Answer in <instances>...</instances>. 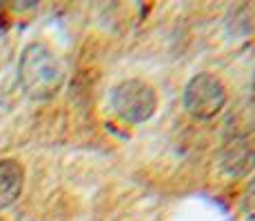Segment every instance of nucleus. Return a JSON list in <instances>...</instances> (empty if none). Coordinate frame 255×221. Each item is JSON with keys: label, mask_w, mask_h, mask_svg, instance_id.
Returning a JSON list of instances; mask_svg holds the SVG:
<instances>
[{"label": "nucleus", "mask_w": 255, "mask_h": 221, "mask_svg": "<svg viewBox=\"0 0 255 221\" xmlns=\"http://www.w3.org/2000/svg\"><path fill=\"white\" fill-rule=\"evenodd\" d=\"M18 82L29 100H51L65 84V69L60 58L47 44L31 42L22 49L18 60Z\"/></svg>", "instance_id": "f257e3e1"}, {"label": "nucleus", "mask_w": 255, "mask_h": 221, "mask_svg": "<svg viewBox=\"0 0 255 221\" xmlns=\"http://www.w3.org/2000/svg\"><path fill=\"white\" fill-rule=\"evenodd\" d=\"M111 109L129 124H144L158 111V93L146 82L129 77L111 88Z\"/></svg>", "instance_id": "f03ea898"}, {"label": "nucleus", "mask_w": 255, "mask_h": 221, "mask_svg": "<svg viewBox=\"0 0 255 221\" xmlns=\"http://www.w3.org/2000/svg\"><path fill=\"white\" fill-rule=\"evenodd\" d=\"M184 109L193 120L207 122L213 120L227 104V91L224 84L211 73H198L184 86Z\"/></svg>", "instance_id": "7ed1b4c3"}, {"label": "nucleus", "mask_w": 255, "mask_h": 221, "mask_svg": "<svg viewBox=\"0 0 255 221\" xmlns=\"http://www.w3.org/2000/svg\"><path fill=\"white\" fill-rule=\"evenodd\" d=\"M218 166L224 175L242 179L255 168V146L247 137H231L220 148Z\"/></svg>", "instance_id": "20e7f679"}, {"label": "nucleus", "mask_w": 255, "mask_h": 221, "mask_svg": "<svg viewBox=\"0 0 255 221\" xmlns=\"http://www.w3.org/2000/svg\"><path fill=\"white\" fill-rule=\"evenodd\" d=\"M24 186V168L18 159H0V210L11 208L18 201Z\"/></svg>", "instance_id": "39448f33"}, {"label": "nucleus", "mask_w": 255, "mask_h": 221, "mask_svg": "<svg viewBox=\"0 0 255 221\" xmlns=\"http://www.w3.org/2000/svg\"><path fill=\"white\" fill-rule=\"evenodd\" d=\"M240 208H242V215L247 221H255V177L247 184L242 193V199H240Z\"/></svg>", "instance_id": "423d86ee"}, {"label": "nucleus", "mask_w": 255, "mask_h": 221, "mask_svg": "<svg viewBox=\"0 0 255 221\" xmlns=\"http://www.w3.org/2000/svg\"><path fill=\"white\" fill-rule=\"evenodd\" d=\"M0 221H4V219H2V217H0Z\"/></svg>", "instance_id": "0eeeda50"}]
</instances>
